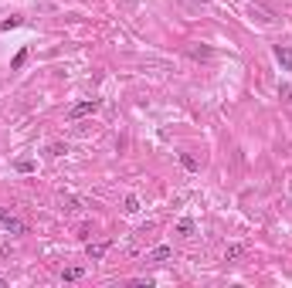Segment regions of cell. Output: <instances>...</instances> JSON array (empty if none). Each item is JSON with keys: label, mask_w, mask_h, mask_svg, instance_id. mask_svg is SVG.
<instances>
[{"label": "cell", "mask_w": 292, "mask_h": 288, "mask_svg": "<svg viewBox=\"0 0 292 288\" xmlns=\"http://www.w3.org/2000/svg\"><path fill=\"white\" fill-rule=\"evenodd\" d=\"M279 98L292 109V85H279Z\"/></svg>", "instance_id": "cell-13"}, {"label": "cell", "mask_w": 292, "mask_h": 288, "mask_svg": "<svg viewBox=\"0 0 292 288\" xmlns=\"http://www.w3.org/2000/svg\"><path fill=\"white\" fill-rule=\"evenodd\" d=\"M82 275H85V268H65V271H62V278H65V282H78Z\"/></svg>", "instance_id": "cell-10"}, {"label": "cell", "mask_w": 292, "mask_h": 288, "mask_svg": "<svg viewBox=\"0 0 292 288\" xmlns=\"http://www.w3.org/2000/svg\"><path fill=\"white\" fill-rule=\"evenodd\" d=\"M105 251H109V241H88V244H85L88 261H102V258H105Z\"/></svg>", "instance_id": "cell-3"}, {"label": "cell", "mask_w": 292, "mask_h": 288, "mask_svg": "<svg viewBox=\"0 0 292 288\" xmlns=\"http://www.w3.org/2000/svg\"><path fill=\"white\" fill-rule=\"evenodd\" d=\"M24 61H27V48H21V51L14 55V61H10V68L17 72V68H24Z\"/></svg>", "instance_id": "cell-11"}, {"label": "cell", "mask_w": 292, "mask_h": 288, "mask_svg": "<svg viewBox=\"0 0 292 288\" xmlns=\"http://www.w3.org/2000/svg\"><path fill=\"white\" fill-rule=\"evenodd\" d=\"M17 170H21V173H31V170H34V163H31V159H21V163H17Z\"/></svg>", "instance_id": "cell-15"}, {"label": "cell", "mask_w": 292, "mask_h": 288, "mask_svg": "<svg viewBox=\"0 0 292 288\" xmlns=\"http://www.w3.org/2000/svg\"><path fill=\"white\" fill-rule=\"evenodd\" d=\"M170 254H173V248H167V244H163V248H153V251L146 254V261H167Z\"/></svg>", "instance_id": "cell-7"}, {"label": "cell", "mask_w": 292, "mask_h": 288, "mask_svg": "<svg viewBox=\"0 0 292 288\" xmlns=\"http://www.w3.org/2000/svg\"><path fill=\"white\" fill-rule=\"evenodd\" d=\"M241 254H245V248H241V244H231V248L224 251V261H234V258H241Z\"/></svg>", "instance_id": "cell-12"}, {"label": "cell", "mask_w": 292, "mask_h": 288, "mask_svg": "<svg viewBox=\"0 0 292 288\" xmlns=\"http://www.w3.org/2000/svg\"><path fill=\"white\" fill-rule=\"evenodd\" d=\"M136 211H140V200L129 193V197H126V214H136Z\"/></svg>", "instance_id": "cell-14"}, {"label": "cell", "mask_w": 292, "mask_h": 288, "mask_svg": "<svg viewBox=\"0 0 292 288\" xmlns=\"http://www.w3.org/2000/svg\"><path fill=\"white\" fill-rule=\"evenodd\" d=\"M187 55H190L194 61H208L214 51H211V48H204V44H190V48H187Z\"/></svg>", "instance_id": "cell-6"}, {"label": "cell", "mask_w": 292, "mask_h": 288, "mask_svg": "<svg viewBox=\"0 0 292 288\" xmlns=\"http://www.w3.org/2000/svg\"><path fill=\"white\" fill-rule=\"evenodd\" d=\"M201 3H204V0H201Z\"/></svg>", "instance_id": "cell-18"}, {"label": "cell", "mask_w": 292, "mask_h": 288, "mask_svg": "<svg viewBox=\"0 0 292 288\" xmlns=\"http://www.w3.org/2000/svg\"><path fill=\"white\" fill-rule=\"evenodd\" d=\"M248 14H251L255 20H262V24H272V20H275V14H272L269 7H262V3H251V10H248Z\"/></svg>", "instance_id": "cell-4"}, {"label": "cell", "mask_w": 292, "mask_h": 288, "mask_svg": "<svg viewBox=\"0 0 292 288\" xmlns=\"http://www.w3.org/2000/svg\"><path fill=\"white\" fill-rule=\"evenodd\" d=\"M92 112H99V98H88V102H78V105H72L68 109V119H85V115H92Z\"/></svg>", "instance_id": "cell-2"}, {"label": "cell", "mask_w": 292, "mask_h": 288, "mask_svg": "<svg viewBox=\"0 0 292 288\" xmlns=\"http://www.w3.org/2000/svg\"><path fill=\"white\" fill-rule=\"evenodd\" d=\"M17 24H21V20H17V17H10V20H3V24H0V31H10V27H17Z\"/></svg>", "instance_id": "cell-16"}, {"label": "cell", "mask_w": 292, "mask_h": 288, "mask_svg": "<svg viewBox=\"0 0 292 288\" xmlns=\"http://www.w3.org/2000/svg\"><path fill=\"white\" fill-rule=\"evenodd\" d=\"M0 288H7V282H3V278H0Z\"/></svg>", "instance_id": "cell-17"}, {"label": "cell", "mask_w": 292, "mask_h": 288, "mask_svg": "<svg viewBox=\"0 0 292 288\" xmlns=\"http://www.w3.org/2000/svg\"><path fill=\"white\" fill-rule=\"evenodd\" d=\"M0 224H3L10 234H27V224H24L21 217H14L10 211H7V207H0Z\"/></svg>", "instance_id": "cell-1"}, {"label": "cell", "mask_w": 292, "mask_h": 288, "mask_svg": "<svg viewBox=\"0 0 292 288\" xmlns=\"http://www.w3.org/2000/svg\"><path fill=\"white\" fill-rule=\"evenodd\" d=\"M180 166H184V170H197L201 163H197V156H190V153H180Z\"/></svg>", "instance_id": "cell-8"}, {"label": "cell", "mask_w": 292, "mask_h": 288, "mask_svg": "<svg viewBox=\"0 0 292 288\" xmlns=\"http://www.w3.org/2000/svg\"><path fill=\"white\" fill-rule=\"evenodd\" d=\"M177 234H184V237H190V234H194V220H190V217H184V220L177 224Z\"/></svg>", "instance_id": "cell-9"}, {"label": "cell", "mask_w": 292, "mask_h": 288, "mask_svg": "<svg viewBox=\"0 0 292 288\" xmlns=\"http://www.w3.org/2000/svg\"><path fill=\"white\" fill-rule=\"evenodd\" d=\"M275 58H279V65L286 72H292V48L289 44H275Z\"/></svg>", "instance_id": "cell-5"}]
</instances>
